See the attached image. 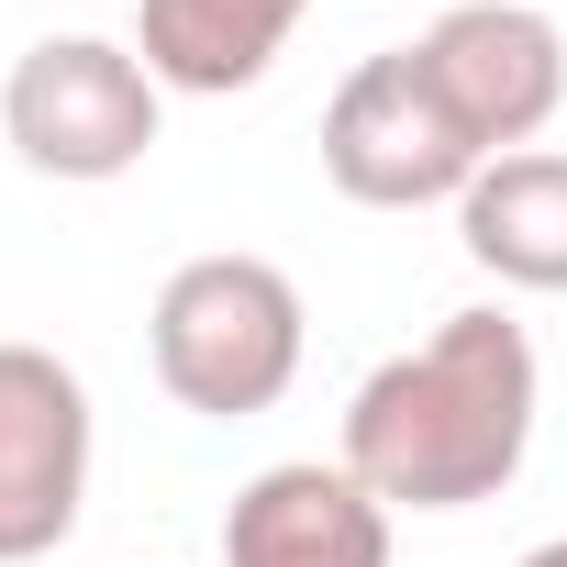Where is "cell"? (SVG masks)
<instances>
[{"label": "cell", "instance_id": "6da1fadb", "mask_svg": "<svg viewBox=\"0 0 567 567\" xmlns=\"http://www.w3.org/2000/svg\"><path fill=\"white\" fill-rule=\"evenodd\" d=\"M534 334L512 312H445L412 357L368 368L346 401V467L390 512H467L501 501L534 456Z\"/></svg>", "mask_w": 567, "mask_h": 567}, {"label": "cell", "instance_id": "7a4b0ae2", "mask_svg": "<svg viewBox=\"0 0 567 567\" xmlns=\"http://www.w3.org/2000/svg\"><path fill=\"white\" fill-rule=\"evenodd\" d=\"M301 290L290 267L267 256H189L167 290H156V323H145V357H156V390L200 423H245V412H278L301 379Z\"/></svg>", "mask_w": 567, "mask_h": 567}, {"label": "cell", "instance_id": "3957f363", "mask_svg": "<svg viewBox=\"0 0 567 567\" xmlns=\"http://www.w3.org/2000/svg\"><path fill=\"white\" fill-rule=\"evenodd\" d=\"M156 123H167V90L112 34H45L0 79V134H12V156L34 178H68V189H101V178L145 167Z\"/></svg>", "mask_w": 567, "mask_h": 567}, {"label": "cell", "instance_id": "277c9868", "mask_svg": "<svg viewBox=\"0 0 567 567\" xmlns=\"http://www.w3.org/2000/svg\"><path fill=\"white\" fill-rule=\"evenodd\" d=\"M489 156L467 145V123L445 112L423 45H390V56H357L346 90L323 101V178L368 212H423V200H467Z\"/></svg>", "mask_w": 567, "mask_h": 567}, {"label": "cell", "instance_id": "5b68a950", "mask_svg": "<svg viewBox=\"0 0 567 567\" xmlns=\"http://www.w3.org/2000/svg\"><path fill=\"white\" fill-rule=\"evenodd\" d=\"M90 501V390L56 346H0V567H34Z\"/></svg>", "mask_w": 567, "mask_h": 567}, {"label": "cell", "instance_id": "8992f818", "mask_svg": "<svg viewBox=\"0 0 567 567\" xmlns=\"http://www.w3.org/2000/svg\"><path fill=\"white\" fill-rule=\"evenodd\" d=\"M412 45H423V68H434V90H445V112L467 123L478 156H523L567 112V34L534 0H456Z\"/></svg>", "mask_w": 567, "mask_h": 567}, {"label": "cell", "instance_id": "52a82bcc", "mask_svg": "<svg viewBox=\"0 0 567 567\" xmlns=\"http://www.w3.org/2000/svg\"><path fill=\"white\" fill-rule=\"evenodd\" d=\"M223 567H390V501L346 456L256 467L223 512Z\"/></svg>", "mask_w": 567, "mask_h": 567}, {"label": "cell", "instance_id": "ba28073f", "mask_svg": "<svg viewBox=\"0 0 567 567\" xmlns=\"http://www.w3.org/2000/svg\"><path fill=\"white\" fill-rule=\"evenodd\" d=\"M312 0H134V56L156 90H189V101H234L256 90L278 56H290Z\"/></svg>", "mask_w": 567, "mask_h": 567}, {"label": "cell", "instance_id": "9c48e42d", "mask_svg": "<svg viewBox=\"0 0 567 567\" xmlns=\"http://www.w3.org/2000/svg\"><path fill=\"white\" fill-rule=\"evenodd\" d=\"M456 245L501 290H567V145L489 156L456 200Z\"/></svg>", "mask_w": 567, "mask_h": 567}, {"label": "cell", "instance_id": "30bf717a", "mask_svg": "<svg viewBox=\"0 0 567 567\" xmlns=\"http://www.w3.org/2000/svg\"><path fill=\"white\" fill-rule=\"evenodd\" d=\"M523 567H567V534H545V545H534V556H523Z\"/></svg>", "mask_w": 567, "mask_h": 567}]
</instances>
